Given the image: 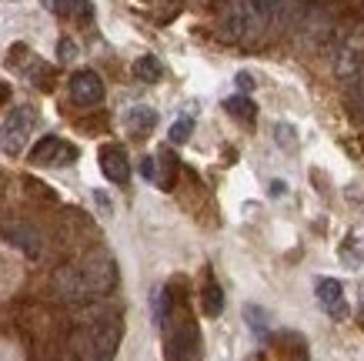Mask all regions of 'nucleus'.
I'll list each match as a JSON object with an SVG mask.
<instances>
[{
	"label": "nucleus",
	"mask_w": 364,
	"mask_h": 361,
	"mask_svg": "<svg viewBox=\"0 0 364 361\" xmlns=\"http://www.w3.org/2000/svg\"><path fill=\"white\" fill-rule=\"evenodd\" d=\"M200 308H204V315H210V318H218L224 311V291H221V285H218V281H208V285H204Z\"/></svg>",
	"instance_id": "nucleus-16"
},
{
	"label": "nucleus",
	"mask_w": 364,
	"mask_h": 361,
	"mask_svg": "<svg viewBox=\"0 0 364 361\" xmlns=\"http://www.w3.org/2000/svg\"><path fill=\"white\" fill-rule=\"evenodd\" d=\"M191 4H200V0H191Z\"/></svg>",
	"instance_id": "nucleus-26"
},
{
	"label": "nucleus",
	"mask_w": 364,
	"mask_h": 361,
	"mask_svg": "<svg viewBox=\"0 0 364 361\" xmlns=\"http://www.w3.org/2000/svg\"><path fill=\"white\" fill-rule=\"evenodd\" d=\"M191 131H194V117H177L174 124H171V144H184L191 137Z\"/></svg>",
	"instance_id": "nucleus-19"
},
{
	"label": "nucleus",
	"mask_w": 364,
	"mask_h": 361,
	"mask_svg": "<svg viewBox=\"0 0 364 361\" xmlns=\"http://www.w3.org/2000/svg\"><path fill=\"white\" fill-rule=\"evenodd\" d=\"M164 358L167 361H198L200 358V331L194 321H177V325L167 328Z\"/></svg>",
	"instance_id": "nucleus-4"
},
{
	"label": "nucleus",
	"mask_w": 364,
	"mask_h": 361,
	"mask_svg": "<svg viewBox=\"0 0 364 361\" xmlns=\"http://www.w3.org/2000/svg\"><path fill=\"white\" fill-rule=\"evenodd\" d=\"M60 57H74V44H70V41H60Z\"/></svg>",
	"instance_id": "nucleus-25"
},
{
	"label": "nucleus",
	"mask_w": 364,
	"mask_h": 361,
	"mask_svg": "<svg viewBox=\"0 0 364 361\" xmlns=\"http://www.w3.org/2000/svg\"><path fill=\"white\" fill-rule=\"evenodd\" d=\"M33 124H37V110L33 108H14L7 117H4V124H0V151L11 154V157H17V154L23 151V144L31 141V131Z\"/></svg>",
	"instance_id": "nucleus-3"
},
{
	"label": "nucleus",
	"mask_w": 364,
	"mask_h": 361,
	"mask_svg": "<svg viewBox=\"0 0 364 361\" xmlns=\"http://www.w3.org/2000/svg\"><path fill=\"white\" fill-rule=\"evenodd\" d=\"M70 100L77 104V108H97L100 100H104V80H100L94 70H77V74H70Z\"/></svg>",
	"instance_id": "nucleus-7"
},
{
	"label": "nucleus",
	"mask_w": 364,
	"mask_h": 361,
	"mask_svg": "<svg viewBox=\"0 0 364 361\" xmlns=\"http://www.w3.org/2000/svg\"><path fill=\"white\" fill-rule=\"evenodd\" d=\"M157 164H161V177H157V184L171 187L174 184V157H171V154H161V157H157Z\"/></svg>",
	"instance_id": "nucleus-20"
},
{
	"label": "nucleus",
	"mask_w": 364,
	"mask_h": 361,
	"mask_svg": "<svg viewBox=\"0 0 364 361\" xmlns=\"http://www.w3.org/2000/svg\"><path fill=\"white\" fill-rule=\"evenodd\" d=\"M124 120H127V127H131L134 134H151V131H154V124H157V110L154 108H144V104H141V108L127 110V117H124Z\"/></svg>",
	"instance_id": "nucleus-13"
},
{
	"label": "nucleus",
	"mask_w": 364,
	"mask_h": 361,
	"mask_svg": "<svg viewBox=\"0 0 364 361\" xmlns=\"http://www.w3.org/2000/svg\"><path fill=\"white\" fill-rule=\"evenodd\" d=\"M97 204H100V211H104V214H111V204H107V194H104V191H97Z\"/></svg>",
	"instance_id": "nucleus-24"
},
{
	"label": "nucleus",
	"mask_w": 364,
	"mask_h": 361,
	"mask_svg": "<svg viewBox=\"0 0 364 361\" xmlns=\"http://www.w3.org/2000/svg\"><path fill=\"white\" fill-rule=\"evenodd\" d=\"M224 110H228V114H234L237 120H254V114H257L254 100L244 98V94H234V98L224 100Z\"/></svg>",
	"instance_id": "nucleus-17"
},
{
	"label": "nucleus",
	"mask_w": 364,
	"mask_h": 361,
	"mask_svg": "<svg viewBox=\"0 0 364 361\" xmlns=\"http://www.w3.org/2000/svg\"><path fill=\"white\" fill-rule=\"evenodd\" d=\"M47 11L57 14V17H84L90 14V4L87 0H44Z\"/></svg>",
	"instance_id": "nucleus-15"
},
{
	"label": "nucleus",
	"mask_w": 364,
	"mask_h": 361,
	"mask_svg": "<svg viewBox=\"0 0 364 361\" xmlns=\"http://www.w3.org/2000/svg\"><path fill=\"white\" fill-rule=\"evenodd\" d=\"M314 295H318L321 308H324V311H328L331 318H344V315H348L341 281H334V278H318V285H314Z\"/></svg>",
	"instance_id": "nucleus-12"
},
{
	"label": "nucleus",
	"mask_w": 364,
	"mask_h": 361,
	"mask_svg": "<svg viewBox=\"0 0 364 361\" xmlns=\"http://www.w3.org/2000/svg\"><path fill=\"white\" fill-rule=\"evenodd\" d=\"M141 174L147 177V181H154V184H157V177H161V174H157V161H154V157H144V161H141Z\"/></svg>",
	"instance_id": "nucleus-22"
},
{
	"label": "nucleus",
	"mask_w": 364,
	"mask_h": 361,
	"mask_svg": "<svg viewBox=\"0 0 364 361\" xmlns=\"http://www.w3.org/2000/svg\"><path fill=\"white\" fill-rule=\"evenodd\" d=\"M274 137L284 144V147H294V141H298V137H294V131H291L287 124H277V127H274Z\"/></svg>",
	"instance_id": "nucleus-21"
},
{
	"label": "nucleus",
	"mask_w": 364,
	"mask_h": 361,
	"mask_svg": "<svg viewBox=\"0 0 364 361\" xmlns=\"http://www.w3.org/2000/svg\"><path fill=\"white\" fill-rule=\"evenodd\" d=\"M331 61H334V74L338 77H354L364 67V27L351 23L348 31H341L334 37L331 47Z\"/></svg>",
	"instance_id": "nucleus-2"
},
{
	"label": "nucleus",
	"mask_w": 364,
	"mask_h": 361,
	"mask_svg": "<svg viewBox=\"0 0 364 361\" xmlns=\"http://www.w3.org/2000/svg\"><path fill=\"white\" fill-rule=\"evenodd\" d=\"M100 171H104V177H111L114 184H127L131 181V161H127L124 147L104 144L100 147Z\"/></svg>",
	"instance_id": "nucleus-10"
},
{
	"label": "nucleus",
	"mask_w": 364,
	"mask_h": 361,
	"mask_svg": "<svg viewBox=\"0 0 364 361\" xmlns=\"http://www.w3.org/2000/svg\"><path fill=\"white\" fill-rule=\"evenodd\" d=\"M0 234L11 241L14 248H21L23 254H31V258H37V254L44 251L41 231L33 228V224H27V221H11V224H4V228H0Z\"/></svg>",
	"instance_id": "nucleus-9"
},
{
	"label": "nucleus",
	"mask_w": 364,
	"mask_h": 361,
	"mask_svg": "<svg viewBox=\"0 0 364 361\" xmlns=\"http://www.w3.org/2000/svg\"><path fill=\"white\" fill-rule=\"evenodd\" d=\"M348 108L354 117H364V67L351 77V90H348Z\"/></svg>",
	"instance_id": "nucleus-18"
},
{
	"label": "nucleus",
	"mask_w": 364,
	"mask_h": 361,
	"mask_svg": "<svg viewBox=\"0 0 364 361\" xmlns=\"http://www.w3.org/2000/svg\"><path fill=\"white\" fill-rule=\"evenodd\" d=\"M237 88H241V90H251L254 88V77L251 74H237Z\"/></svg>",
	"instance_id": "nucleus-23"
},
{
	"label": "nucleus",
	"mask_w": 364,
	"mask_h": 361,
	"mask_svg": "<svg viewBox=\"0 0 364 361\" xmlns=\"http://www.w3.org/2000/svg\"><path fill=\"white\" fill-rule=\"evenodd\" d=\"M80 271H84V281L90 288V298L104 295V291H111L114 288V278H117V264L107 251H94L87 258H80Z\"/></svg>",
	"instance_id": "nucleus-5"
},
{
	"label": "nucleus",
	"mask_w": 364,
	"mask_h": 361,
	"mask_svg": "<svg viewBox=\"0 0 364 361\" xmlns=\"http://www.w3.org/2000/svg\"><path fill=\"white\" fill-rule=\"evenodd\" d=\"M77 157L74 144H67L64 137H41L31 147V161L33 164H70Z\"/></svg>",
	"instance_id": "nucleus-8"
},
{
	"label": "nucleus",
	"mask_w": 364,
	"mask_h": 361,
	"mask_svg": "<svg viewBox=\"0 0 364 361\" xmlns=\"http://www.w3.org/2000/svg\"><path fill=\"white\" fill-rule=\"evenodd\" d=\"M67 361H111V358L94 345L90 331L84 328V325H77L74 335H70V341H67Z\"/></svg>",
	"instance_id": "nucleus-11"
},
{
	"label": "nucleus",
	"mask_w": 364,
	"mask_h": 361,
	"mask_svg": "<svg viewBox=\"0 0 364 361\" xmlns=\"http://www.w3.org/2000/svg\"><path fill=\"white\" fill-rule=\"evenodd\" d=\"M134 77L137 80H144V84H157L161 77H164V67H161V61L151 54H144L134 61Z\"/></svg>",
	"instance_id": "nucleus-14"
},
{
	"label": "nucleus",
	"mask_w": 364,
	"mask_h": 361,
	"mask_svg": "<svg viewBox=\"0 0 364 361\" xmlns=\"http://www.w3.org/2000/svg\"><path fill=\"white\" fill-rule=\"evenodd\" d=\"M277 4L281 0H231V7L221 14L218 31L231 44H251L274 27Z\"/></svg>",
	"instance_id": "nucleus-1"
},
{
	"label": "nucleus",
	"mask_w": 364,
	"mask_h": 361,
	"mask_svg": "<svg viewBox=\"0 0 364 361\" xmlns=\"http://www.w3.org/2000/svg\"><path fill=\"white\" fill-rule=\"evenodd\" d=\"M50 291H54L60 301H87L90 298V288L84 281V271H80V264H64V268H57L54 278H50Z\"/></svg>",
	"instance_id": "nucleus-6"
}]
</instances>
